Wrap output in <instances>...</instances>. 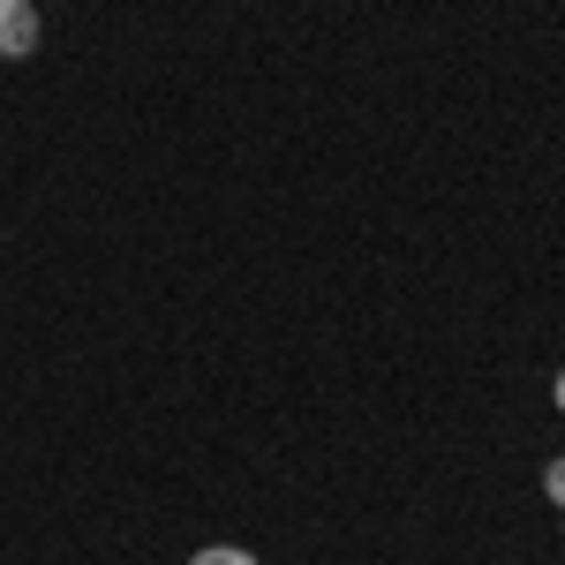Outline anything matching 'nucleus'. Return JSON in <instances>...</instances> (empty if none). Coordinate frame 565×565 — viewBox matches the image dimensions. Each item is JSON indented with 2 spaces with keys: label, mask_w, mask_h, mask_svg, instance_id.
<instances>
[{
  "label": "nucleus",
  "mask_w": 565,
  "mask_h": 565,
  "mask_svg": "<svg viewBox=\"0 0 565 565\" xmlns=\"http://www.w3.org/2000/svg\"><path fill=\"white\" fill-rule=\"evenodd\" d=\"M39 45V8L31 0H0V61H23Z\"/></svg>",
  "instance_id": "f257e3e1"
},
{
  "label": "nucleus",
  "mask_w": 565,
  "mask_h": 565,
  "mask_svg": "<svg viewBox=\"0 0 565 565\" xmlns=\"http://www.w3.org/2000/svg\"><path fill=\"white\" fill-rule=\"evenodd\" d=\"M558 407H565V377H558Z\"/></svg>",
  "instance_id": "20e7f679"
},
{
  "label": "nucleus",
  "mask_w": 565,
  "mask_h": 565,
  "mask_svg": "<svg viewBox=\"0 0 565 565\" xmlns=\"http://www.w3.org/2000/svg\"><path fill=\"white\" fill-rule=\"evenodd\" d=\"M189 565H257V558H249V551H234V543H218V551H196Z\"/></svg>",
  "instance_id": "f03ea898"
},
{
  "label": "nucleus",
  "mask_w": 565,
  "mask_h": 565,
  "mask_svg": "<svg viewBox=\"0 0 565 565\" xmlns=\"http://www.w3.org/2000/svg\"><path fill=\"white\" fill-rule=\"evenodd\" d=\"M543 490H551V505L565 513V460H551V468H543Z\"/></svg>",
  "instance_id": "7ed1b4c3"
}]
</instances>
